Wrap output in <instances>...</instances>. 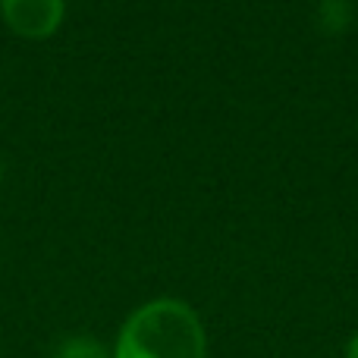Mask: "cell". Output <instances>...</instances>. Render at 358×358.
<instances>
[{
	"mask_svg": "<svg viewBox=\"0 0 358 358\" xmlns=\"http://www.w3.org/2000/svg\"><path fill=\"white\" fill-rule=\"evenodd\" d=\"M113 358H208V334L192 305L155 299L123 321Z\"/></svg>",
	"mask_w": 358,
	"mask_h": 358,
	"instance_id": "obj_1",
	"label": "cell"
},
{
	"mask_svg": "<svg viewBox=\"0 0 358 358\" xmlns=\"http://www.w3.org/2000/svg\"><path fill=\"white\" fill-rule=\"evenodd\" d=\"M6 25L29 41L54 35L63 22V0H0Z\"/></svg>",
	"mask_w": 358,
	"mask_h": 358,
	"instance_id": "obj_2",
	"label": "cell"
},
{
	"mask_svg": "<svg viewBox=\"0 0 358 358\" xmlns=\"http://www.w3.org/2000/svg\"><path fill=\"white\" fill-rule=\"evenodd\" d=\"M50 358H113V352L101 340H94V336L76 334V336H63L54 346Z\"/></svg>",
	"mask_w": 358,
	"mask_h": 358,
	"instance_id": "obj_3",
	"label": "cell"
},
{
	"mask_svg": "<svg viewBox=\"0 0 358 358\" xmlns=\"http://www.w3.org/2000/svg\"><path fill=\"white\" fill-rule=\"evenodd\" d=\"M343 358H358V334L349 336V343H346V352H343Z\"/></svg>",
	"mask_w": 358,
	"mask_h": 358,
	"instance_id": "obj_4",
	"label": "cell"
}]
</instances>
